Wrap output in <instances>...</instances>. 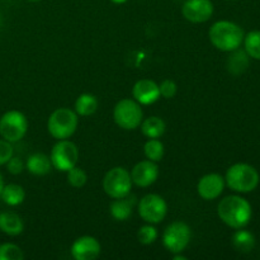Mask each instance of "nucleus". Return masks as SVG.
<instances>
[{
	"instance_id": "19",
	"label": "nucleus",
	"mask_w": 260,
	"mask_h": 260,
	"mask_svg": "<svg viewBox=\"0 0 260 260\" xmlns=\"http://www.w3.org/2000/svg\"><path fill=\"white\" fill-rule=\"evenodd\" d=\"M249 66V55L245 50H236L231 51V55L228 58V70L233 75H240L245 73Z\"/></svg>"
},
{
	"instance_id": "21",
	"label": "nucleus",
	"mask_w": 260,
	"mask_h": 260,
	"mask_svg": "<svg viewBox=\"0 0 260 260\" xmlns=\"http://www.w3.org/2000/svg\"><path fill=\"white\" fill-rule=\"evenodd\" d=\"M0 198L5 205L14 207V206H19L20 203H23L25 198V192L22 185L12 183V184L4 185Z\"/></svg>"
},
{
	"instance_id": "2",
	"label": "nucleus",
	"mask_w": 260,
	"mask_h": 260,
	"mask_svg": "<svg viewBox=\"0 0 260 260\" xmlns=\"http://www.w3.org/2000/svg\"><path fill=\"white\" fill-rule=\"evenodd\" d=\"M244 36L243 28L230 20H218L210 29L211 43L223 52H231L240 47Z\"/></svg>"
},
{
	"instance_id": "29",
	"label": "nucleus",
	"mask_w": 260,
	"mask_h": 260,
	"mask_svg": "<svg viewBox=\"0 0 260 260\" xmlns=\"http://www.w3.org/2000/svg\"><path fill=\"white\" fill-rule=\"evenodd\" d=\"M159 89H160V95H161L162 98L172 99L173 96H175V94H177L178 86L174 81L170 80V79H167V80H164L161 84H160Z\"/></svg>"
},
{
	"instance_id": "15",
	"label": "nucleus",
	"mask_w": 260,
	"mask_h": 260,
	"mask_svg": "<svg viewBox=\"0 0 260 260\" xmlns=\"http://www.w3.org/2000/svg\"><path fill=\"white\" fill-rule=\"evenodd\" d=\"M132 94H134V98L137 103L149 106V104L155 103L160 98V89L154 80L142 79L135 84Z\"/></svg>"
},
{
	"instance_id": "20",
	"label": "nucleus",
	"mask_w": 260,
	"mask_h": 260,
	"mask_svg": "<svg viewBox=\"0 0 260 260\" xmlns=\"http://www.w3.org/2000/svg\"><path fill=\"white\" fill-rule=\"evenodd\" d=\"M141 131L147 139H160L164 135L165 128V122L162 121L160 117L152 116L146 118L145 121L141 122Z\"/></svg>"
},
{
	"instance_id": "9",
	"label": "nucleus",
	"mask_w": 260,
	"mask_h": 260,
	"mask_svg": "<svg viewBox=\"0 0 260 260\" xmlns=\"http://www.w3.org/2000/svg\"><path fill=\"white\" fill-rule=\"evenodd\" d=\"M51 162L55 169L60 172H68L78 164L79 149L74 142L66 140H58L52 147L50 155Z\"/></svg>"
},
{
	"instance_id": "28",
	"label": "nucleus",
	"mask_w": 260,
	"mask_h": 260,
	"mask_svg": "<svg viewBox=\"0 0 260 260\" xmlns=\"http://www.w3.org/2000/svg\"><path fill=\"white\" fill-rule=\"evenodd\" d=\"M137 239L144 245H150V244L155 243V240L157 239V230L154 226H151V223L142 226L137 233Z\"/></svg>"
},
{
	"instance_id": "34",
	"label": "nucleus",
	"mask_w": 260,
	"mask_h": 260,
	"mask_svg": "<svg viewBox=\"0 0 260 260\" xmlns=\"http://www.w3.org/2000/svg\"><path fill=\"white\" fill-rule=\"evenodd\" d=\"M112 3H114V4H123V3H126L127 0H111Z\"/></svg>"
},
{
	"instance_id": "30",
	"label": "nucleus",
	"mask_w": 260,
	"mask_h": 260,
	"mask_svg": "<svg viewBox=\"0 0 260 260\" xmlns=\"http://www.w3.org/2000/svg\"><path fill=\"white\" fill-rule=\"evenodd\" d=\"M13 146L12 142L7 140H0V165H5L13 156Z\"/></svg>"
},
{
	"instance_id": "12",
	"label": "nucleus",
	"mask_w": 260,
	"mask_h": 260,
	"mask_svg": "<svg viewBox=\"0 0 260 260\" xmlns=\"http://www.w3.org/2000/svg\"><path fill=\"white\" fill-rule=\"evenodd\" d=\"M102 246L93 236H81L71 245V255L75 260H94L101 255Z\"/></svg>"
},
{
	"instance_id": "16",
	"label": "nucleus",
	"mask_w": 260,
	"mask_h": 260,
	"mask_svg": "<svg viewBox=\"0 0 260 260\" xmlns=\"http://www.w3.org/2000/svg\"><path fill=\"white\" fill-rule=\"evenodd\" d=\"M135 205H136V197L132 196L131 193L127 194L126 197L116 198V200L111 203V207H109L112 217L117 221L128 220L132 215Z\"/></svg>"
},
{
	"instance_id": "13",
	"label": "nucleus",
	"mask_w": 260,
	"mask_h": 260,
	"mask_svg": "<svg viewBox=\"0 0 260 260\" xmlns=\"http://www.w3.org/2000/svg\"><path fill=\"white\" fill-rule=\"evenodd\" d=\"M225 178L216 173L203 175L197 184V192L205 201H213L220 197L225 188Z\"/></svg>"
},
{
	"instance_id": "33",
	"label": "nucleus",
	"mask_w": 260,
	"mask_h": 260,
	"mask_svg": "<svg viewBox=\"0 0 260 260\" xmlns=\"http://www.w3.org/2000/svg\"><path fill=\"white\" fill-rule=\"evenodd\" d=\"M173 259H174V260H187V258H185V256L180 255V253L174 254V258H173Z\"/></svg>"
},
{
	"instance_id": "31",
	"label": "nucleus",
	"mask_w": 260,
	"mask_h": 260,
	"mask_svg": "<svg viewBox=\"0 0 260 260\" xmlns=\"http://www.w3.org/2000/svg\"><path fill=\"white\" fill-rule=\"evenodd\" d=\"M8 172L13 175H18L23 172L24 169V162L22 161V159L18 156H12L9 159V161L7 162Z\"/></svg>"
},
{
	"instance_id": "7",
	"label": "nucleus",
	"mask_w": 260,
	"mask_h": 260,
	"mask_svg": "<svg viewBox=\"0 0 260 260\" xmlns=\"http://www.w3.org/2000/svg\"><path fill=\"white\" fill-rule=\"evenodd\" d=\"M28 121L19 111H8L0 118V136L9 142H17L25 136Z\"/></svg>"
},
{
	"instance_id": "23",
	"label": "nucleus",
	"mask_w": 260,
	"mask_h": 260,
	"mask_svg": "<svg viewBox=\"0 0 260 260\" xmlns=\"http://www.w3.org/2000/svg\"><path fill=\"white\" fill-rule=\"evenodd\" d=\"M233 245L240 253H250L255 246V238L250 231L238 229L233 236Z\"/></svg>"
},
{
	"instance_id": "32",
	"label": "nucleus",
	"mask_w": 260,
	"mask_h": 260,
	"mask_svg": "<svg viewBox=\"0 0 260 260\" xmlns=\"http://www.w3.org/2000/svg\"><path fill=\"white\" fill-rule=\"evenodd\" d=\"M4 178H3L2 173H0V196H2V192H3V188H4Z\"/></svg>"
},
{
	"instance_id": "1",
	"label": "nucleus",
	"mask_w": 260,
	"mask_h": 260,
	"mask_svg": "<svg viewBox=\"0 0 260 260\" xmlns=\"http://www.w3.org/2000/svg\"><path fill=\"white\" fill-rule=\"evenodd\" d=\"M217 215L223 223L233 229H244L251 220V206L240 196L225 197L217 206Z\"/></svg>"
},
{
	"instance_id": "8",
	"label": "nucleus",
	"mask_w": 260,
	"mask_h": 260,
	"mask_svg": "<svg viewBox=\"0 0 260 260\" xmlns=\"http://www.w3.org/2000/svg\"><path fill=\"white\" fill-rule=\"evenodd\" d=\"M190 228L183 221H175L165 229L162 234V244L172 254L182 253L190 241Z\"/></svg>"
},
{
	"instance_id": "36",
	"label": "nucleus",
	"mask_w": 260,
	"mask_h": 260,
	"mask_svg": "<svg viewBox=\"0 0 260 260\" xmlns=\"http://www.w3.org/2000/svg\"><path fill=\"white\" fill-rule=\"evenodd\" d=\"M229 2H231V0H229Z\"/></svg>"
},
{
	"instance_id": "35",
	"label": "nucleus",
	"mask_w": 260,
	"mask_h": 260,
	"mask_svg": "<svg viewBox=\"0 0 260 260\" xmlns=\"http://www.w3.org/2000/svg\"><path fill=\"white\" fill-rule=\"evenodd\" d=\"M28 2H32V3H37V2H41V0H28Z\"/></svg>"
},
{
	"instance_id": "3",
	"label": "nucleus",
	"mask_w": 260,
	"mask_h": 260,
	"mask_svg": "<svg viewBox=\"0 0 260 260\" xmlns=\"http://www.w3.org/2000/svg\"><path fill=\"white\" fill-rule=\"evenodd\" d=\"M225 183L230 189L239 193L253 192L259 184V173L251 165L238 162L231 165L226 172Z\"/></svg>"
},
{
	"instance_id": "4",
	"label": "nucleus",
	"mask_w": 260,
	"mask_h": 260,
	"mask_svg": "<svg viewBox=\"0 0 260 260\" xmlns=\"http://www.w3.org/2000/svg\"><path fill=\"white\" fill-rule=\"evenodd\" d=\"M78 113L69 108H58L52 112L47 122V129L53 139H70L78 128Z\"/></svg>"
},
{
	"instance_id": "18",
	"label": "nucleus",
	"mask_w": 260,
	"mask_h": 260,
	"mask_svg": "<svg viewBox=\"0 0 260 260\" xmlns=\"http://www.w3.org/2000/svg\"><path fill=\"white\" fill-rule=\"evenodd\" d=\"M25 167H27L28 172L33 175H37V177H42V175L48 174L51 172V168H52V162L51 159L46 154L42 152H36V154L30 155L28 157L27 162H25Z\"/></svg>"
},
{
	"instance_id": "27",
	"label": "nucleus",
	"mask_w": 260,
	"mask_h": 260,
	"mask_svg": "<svg viewBox=\"0 0 260 260\" xmlns=\"http://www.w3.org/2000/svg\"><path fill=\"white\" fill-rule=\"evenodd\" d=\"M66 173H68V183L71 187L81 188L88 182V175H86V173L83 169L76 167V165L74 168H71L70 170H68Z\"/></svg>"
},
{
	"instance_id": "5",
	"label": "nucleus",
	"mask_w": 260,
	"mask_h": 260,
	"mask_svg": "<svg viewBox=\"0 0 260 260\" xmlns=\"http://www.w3.org/2000/svg\"><path fill=\"white\" fill-rule=\"evenodd\" d=\"M142 117L144 113L141 106L132 99H122L114 107V122L123 129H136L141 124Z\"/></svg>"
},
{
	"instance_id": "22",
	"label": "nucleus",
	"mask_w": 260,
	"mask_h": 260,
	"mask_svg": "<svg viewBox=\"0 0 260 260\" xmlns=\"http://www.w3.org/2000/svg\"><path fill=\"white\" fill-rule=\"evenodd\" d=\"M98 109V99L93 94L84 93L78 96L75 102V112L79 116L88 117L94 114Z\"/></svg>"
},
{
	"instance_id": "25",
	"label": "nucleus",
	"mask_w": 260,
	"mask_h": 260,
	"mask_svg": "<svg viewBox=\"0 0 260 260\" xmlns=\"http://www.w3.org/2000/svg\"><path fill=\"white\" fill-rule=\"evenodd\" d=\"M144 152L147 159L154 162H157L164 156V145H162V142L160 140L150 139L145 144Z\"/></svg>"
},
{
	"instance_id": "26",
	"label": "nucleus",
	"mask_w": 260,
	"mask_h": 260,
	"mask_svg": "<svg viewBox=\"0 0 260 260\" xmlns=\"http://www.w3.org/2000/svg\"><path fill=\"white\" fill-rule=\"evenodd\" d=\"M24 254L15 244L5 243L0 245V260H23Z\"/></svg>"
},
{
	"instance_id": "11",
	"label": "nucleus",
	"mask_w": 260,
	"mask_h": 260,
	"mask_svg": "<svg viewBox=\"0 0 260 260\" xmlns=\"http://www.w3.org/2000/svg\"><path fill=\"white\" fill-rule=\"evenodd\" d=\"M182 13L188 22H207L213 14V4L211 0H185Z\"/></svg>"
},
{
	"instance_id": "6",
	"label": "nucleus",
	"mask_w": 260,
	"mask_h": 260,
	"mask_svg": "<svg viewBox=\"0 0 260 260\" xmlns=\"http://www.w3.org/2000/svg\"><path fill=\"white\" fill-rule=\"evenodd\" d=\"M131 174L124 168L117 167L107 172L103 179V189L111 198L126 197L131 193Z\"/></svg>"
},
{
	"instance_id": "17",
	"label": "nucleus",
	"mask_w": 260,
	"mask_h": 260,
	"mask_svg": "<svg viewBox=\"0 0 260 260\" xmlns=\"http://www.w3.org/2000/svg\"><path fill=\"white\" fill-rule=\"evenodd\" d=\"M24 230V223L19 215L12 211L0 212V231L9 236L20 235Z\"/></svg>"
},
{
	"instance_id": "14",
	"label": "nucleus",
	"mask_w": 260,
	"mask_h": 260,
	"mask_svg": "<svg viewBox=\"0 0 260 260\" xmlns=\"http://www.w3.org/2000/svg\"><path fill=\"white\" fill-rule=\"evenodd\" d=\"M157 177H159V168H157L156 162L149 159L137 162L131 172L132 183L141 188H146L154 184Z\"/></svg>"
},
{
	"instance_id": "10",
	"label": "nucleus",
	"mask_w": 260,
	"mask_h": 260,
	"mask_svg": "<svg viewBox=\"0 0 260 260\" xmlns=\"http://www.w3.org/2000/svg\"><path fill=\"white\" fill-rule=\"evenodd\" d=\"M168 205L159 194H146L140 200L139 215L145 222L159 223L165 218Z\"/></svg>"
},
{
	"instance_id": "24",
	"label": "nucleus",
	"mask_w": 260,
	"mask_h": 260,
	"mask_svg": "<svg viewBox=\"0 0 260 260\" xmlns=\"http://www.w3.org/2000/svg\"><path fill=\"white\" fill-rule=\"evenodd\" d=\"M244 47L249 57L260 60V30H251L244 36Z\"/></svg>"
}]
</instances>
